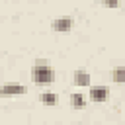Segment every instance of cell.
Listing matches in <instances>:
<instances>
[{
  "label": "cell",
  "instance_id": "7a4b0ae2",
  "mask_svg": "<svg viewBox=\"0 0 125 125\" xmlns=\"http://www.w3.org/2000/svg\"><path fill=\"white\" fill-rule=\"evenodd\" d=\"M25 94V86L23 84H16V82H8L2 86V96L4 98H12V96H21Z\"/></svg>",
  "mask_w": 125,
  "mask_h": 125
},
{
  "label": "cell",
  "instance_id": "6da1fadb",
  "mask_svg": "<svg viewBox=\"0 0 125 125\" xmlns=\"http://www.w3.org/2000/svg\"><path fill=\"white\" fill-rule=\"evenodd\" d=\"M33 80L37 84H51L55 80V72L45 61H37V64L33 66Z\"/></svg>",
  "mask_w": 125,
  "mask_h": 125
},
{
  "label": "cell",
  "instance_id": "277c9868",
  "mask_svg": "<svg viewBox=\"0 0 125 125\" xmlns=\"http://www.w3.org/2000/svg\"><path fill=\"white\" fill-rule=\"evenodd\" d=\"M90 100L92 102H105L107 100V88L105 86H94L90 90Z\"/></svg>",
  "mask_w": 125,
  "mask_h": 125
},
{
  "label": "cell",
  "instance_id": "9c48e42d",
  "mask_svg": "<svg viewBox=\"0 0 125 125\" xmlns=\"http://www.w3.org/2000/svg\"><path fill=\"white\" fill-rule=\"evenodd\" d=\"M105 8H117V2H104Z\"/></svg>",
  "mask_w": 125,
  "mask_h": 125
},
{
  "label": "cell",
  "instance_id": "52a82bcc",
  "mask_svg": "<svg viewBox=\"0 0 125 125\" xmlns=\"http://www.w3.org/2000/svg\"><path fill=\"white\" fill-rule=\"evenodd\" d=\"M41 102H43L45 105H55V104H57V96H55L53 92H49V90H47V92H43V94H41Z\"/></svg>",
  "mask_w": 125,
  "mask_h": 125
},
{
  "label": "cell",
  "instance_id": "ba28073f",
  "mask_svg": "<svg viewBox=\"0 0 125 125\" xmlns=\"http://www.w3.org/2000/svg\"><path fill=\"white\" fill-rule=\"evenodd\" d=\"M70 104H72V107L78 109V107H84L86 102H84V96H82V94H72V96H70Z\"/></svg>",
  "mask_w": 125,
  "mask_h": 125
},
{
  "label": "cell",
  "instance_id": "5b68a950",
  "mask_svg": "<svg viewBox=\"0 0 125 125\" xmlns=\"http://www.w3.org/2000/svg\"><path fill=\"white\" fill-rule=\"evenodd\" d=\"M72 82H74V86H88L90 84V74L86 70H76Z\"/></svg>",
  "mask_w": 125,
  "mask_h": 125
},
{
  "label": "cell",
  "instance_id": "3957f363",
  "mask_svg": "<svg viewBox=\"0 0 125 125\" xmlns=\"http://www.w3.org/2000/svg\"><path fill=\"white\" fill-rule=\"evenodd\" d=\"M72 27V20L70 18H57L53 20V29L59 31V33H68Z\"/></svg>",
  "mask_w": 125,
  "mask_h": 125
},
{
  "label": "cell",
  "instance_id": "8992f818",
  "mask_svg": "<svg viewBox=\"0 0 125 125\" xmlns=\"http://www.w3.org/2000/svg\"><path fill=\"white\" fill-rule=\"evenodd\" d=\"M111 78H113V82L123 84L125 82V66H115L113 72H111Z\"/></svg>",
  "mask_w": 125,
  "mask_h": 125
}]
</instances>
